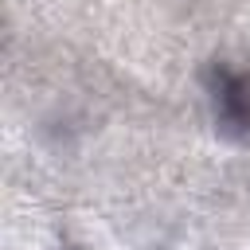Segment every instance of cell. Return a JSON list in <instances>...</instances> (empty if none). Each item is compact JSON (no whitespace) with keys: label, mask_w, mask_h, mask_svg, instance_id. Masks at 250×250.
Here are the masks:
<instances>
[{"label":"cell","mask_w":250,"mask_h":250,"mask_svg":"<svg viewBox=\"0 0 250 250\" xmlns=\"http://www.w3.org/2000/svg\"><path fill=\"white\" fill-rule=\"evenodd\" d=\"M215 113L223 129L230 133H250V78L238 70H219L215 82Z\"/></svg>","instance_id":"obj_1"}]
</instances>
